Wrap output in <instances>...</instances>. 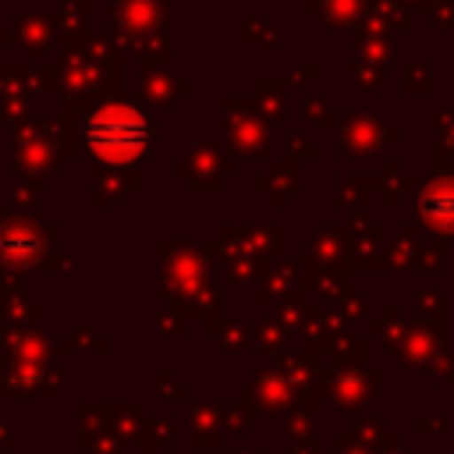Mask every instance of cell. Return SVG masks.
<instances>
[{
	"instance_id": "1",
	"label": "cell",
	"mask_w": 454,
	"mask_h": 454,
	"mask_svg": "<svg viewBox=\"0 0 454 454\" xmlns=\"http://www.w3.org/2000/svg\"><path fill=\"white\" fill-rule=\"evenodd\" d=\"M82 142L106 163H131L149 142V121L128 103H103L82 124Z\"/></svg>"
},
{
	"instance_id": "2",
	"label": "cell",
	"mask_w": 454,
	"mask_h": 454,
	"mask_svg": "<svg viewBox=\"0 0 454 454\" xmlns=\"http://www.w3.org/2000/svg\"><path fill=\"white\" fill-rule=\"evenodd\" d=\"M422 213L440 227H454V184H433L422 195Z\"/></svg>"
}]
</instances>
